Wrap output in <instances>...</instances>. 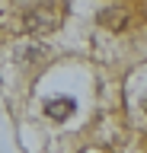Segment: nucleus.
<instances>
[{
    "label": "nucleus",
    "instance_id": "nucleus-1",
    "mask_svg": "<svg viewBox=\"0 0 147 153\" xmlns=\"http://www.w3.org/2000/svg\"><path fill=\"white\" fill-rule=\"evenodd\" d=\"M54 22H58V16H54L51 10H45V7L32 10L29 16H26V29H29V32H42V29H54Z\"/></svg>",
    "mask_w": 147,
    "mask_h": 153
},
{
    "label": "nucleus",
    "instance_id": "nucleus-2",
    "mask_svg": "<svg viewBox=\"0 0 147 153\" xmlns=\"http://www.w3.org/2000/svg\"><path fill=\"white\" fill-rule=\"evenodd\" d=\"M45 115H48V118H54V121L70 118V115H74V99H67V96L48 99V102H45Z\"/></svg>",
    "mask_w": 147,
    "mask_h": 153
},
{
    "label": "nucleus",
    "instance_id": "nucleus-3",
    "mask_svg": "<svg viewBox=\"0 0 147 153\" xmlns=\"http://www.w3.org/2000/svg\"><path fill=\"white\" fill-rule=\"evenodd\" d=\"M144 108H147V105H144Z\"/></svg>",
    "mask_w": 147,
    "mask_h": 153
}]
</instances>
